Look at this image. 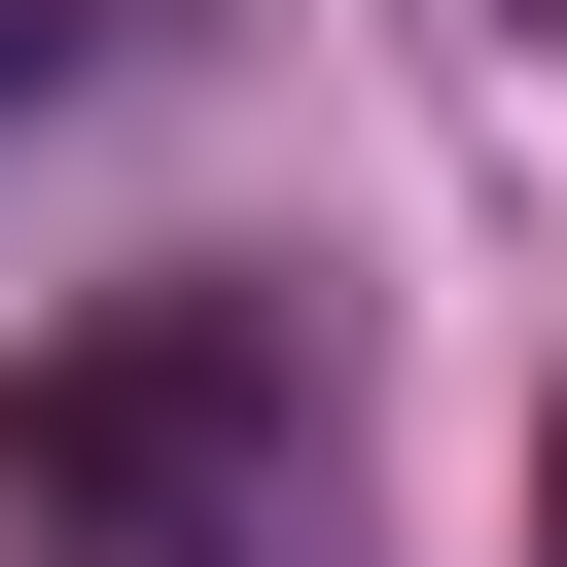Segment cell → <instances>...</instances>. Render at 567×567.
<instances>
[{
    "label": "cell",
    "mask_w": 567,
    "mask_h": 567,
    "mask_svg": "<svg viewBox=\"0 0 567 567\" xmlns=\"http://www.w3.org/2000/svg\"><path fill=\"white\" fill-rule=\"evenodd\" d=\"M0 106H71V0H0Z\"/></svg>",
    "instance_id": "obj_3"
},
{
    "label": "cell",
    "mask_w": 567,
    "mask_h": 567,
    "mask_svg": "<svg viewBox=\"0 0 567 567\" xmlns=\"http://www.w3.org/2000/svg\"><path fill=\"white\" fill-rule=\"evenodd\" d=\"M532 567H567V425H532Z\"/></svg>",
    "instance_id": "obj_4"
},
{
    "label": "cell",
    "mask_w": 567,
    "mask_h": 567,
    "mask_svg": "<svg viewBox=\"0 0 567 567\" xmlns=\"http://www.w3.org/2000/svg\"><path fill=\"white\" fill-rule=\"evenodd\" d=\"M284 461H319L284 284H142V319L0 354V532H284Z\"/></svg>",
    "instance_id": "obj_1"
},
{
    "label": "cell",
    "mask_w": 567,
    "mask_h": 567,
    "mask_svg": "<svg viewBox=\"0 0 567 567\" xmlns=\"http://www.w3.org/2000/svg\"><path fill=\"white\" fill-rule=\"evenodd\" d=\"M532 35H567V0H532Z\"/></svg>",
    "instance_id": "obj_5"
},
{
    "label": "cell",
    "mask_w": 567,
    "mask_h": 567,
    "mask_svg": "<svg viewBox=\"0 0 567 567\" xmlns=\"http://www.w3.org/2000/svg\"><path fill=\"white\" fill-rule=\"evenodd\" d=\"M35 567H284V532H35Z\"/></svg>",
    "instance_id": "obj_2"
}]
</instances>
